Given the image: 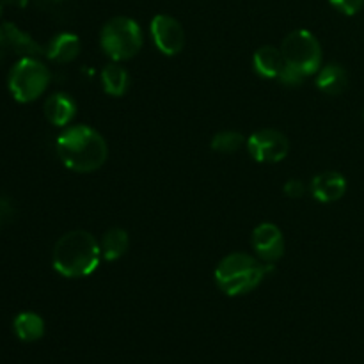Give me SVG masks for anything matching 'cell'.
<instances>
[{
	"instance_id": "8",
	"label": "cell",
	"mask_w": 364,
	"mask_h": 364,
	"mask_svg": "<svg viewBox=\"0 0 364 364\" xmlns=\"http://www.w3.org/2000/svg\"><path fill=\"white\" fill-rule=\"evenodd\" d=\"M151 39L160 53L174 57L185 48V28L171 14H156L149 23Z\"/></svg>"
},
{
	"instance_id": "19",
	"label": "cell",
	"mask_w": 364,
	"mask_h": 364,
	"mask_svg": "<svg viewBox=\"0 0 364 364\" xmlns=\"http://www.w3.org/2000/svg\"><path fill=\"white\" fill-rule=\"evenodd\" d=\"M329 2L334 9H338L340 13H343V14H347V16L358 14L364 6V0H329Z\"/></svg>"
},
{
	"instance_id": "6",
	"label": "cell",
	"mask_w": 364,
	"mask_h": 364,
	"mask_svg": "<svg viewBox=\"0 0 364 364\" xmlns=\"http://www.w3.org/2000/svg\"><path fill=\"white\" fill-rule=\"evenodd\" d=\"M50 70L34 55L21 57L11 68L7 87L18 103L36 102L50 85Z\"/></svg>"
},
{
	"instance_id": "16",
	"label": "cell",
	"mask_w": 364,
	"mask_h": 364,
	"mask_svg": "<svg viewBox=\"0 0 364 364\" xmlns=\"http://www.w3.org/2000/svg\"><path fill=\"white\" fill-rule=\"evenodd\" d=\"M100 80H102L103 91L109 96H123L130 87V73L121 66V63H110L100 73Z\"/></svg>"
},
{
	"instance_id": "2",
	"label": "cell",
	"mask_w": 364,
	"mask_h": 364,
	"mask_svg": "<svg viewBox=\"0 0 364 364\" xmlns=\"http://www.w3.org/2000/svg\"><path fill=\"white\" fill-rule=\"evenodd\" d=\"M100 240L85 230L64 233L52 251V265L57 274L68 279H82L91 276L102 263Z\"/></svg>"
},
{
	"instance_id": "7",
	"label": "cell",
	"mask_w": 364,
	"mask_h": 364,
	"mask_svg": "<svg viewBox=\"0 0 364 364\" xmlns=\"http://www.w3.org/2000/svg\"><path fill=\"white\" fill-rule=\"evenodd\" d=\"M251 159L259 164H277L290 153V141L287 135L274 128H262L251 134L245 142Z\"/></svg>"
},
{
	"instance_id": "12",
	"label": "cell",
	"mask_w": 364,
	"mask_h": 364,
	"mask_svg": "<svg viewBox=\"0 0 364 364\" xmlns=\"http://www.w3.org/2000/svg\"><path fill=\"white\" fill-rule=\"evenodd\" d=\"M252 68L262 78L269 80H279L284 70V59L281 48L276 46H262L252 55Z\"/></svg>"
},
{
	"instance_id": "3",
	"label": "cell",
	"mask_w": 364,
	"mask_h": 364,
	"mask_svg": "<svg viewBox=\"0 0 364 364\" xmlns=\"http://www.w3.org/2000/svg\"><path fill=\"white\" fill-rule=\"evenodd\" d=\"M274 270L272 263H265L258 256L247 252H231L215 267V284L228 297H238L255 291Z\"/></svg>"
},
{
	"instance_id": "21",
	"label": "cell",
	"mask_w": 364,
	"mask_h": 364,
	"mask_svg": "<svg viewBox=\"0 0 364 364\" xmlns=\"http://www.w3.org/2000/svg\"><path fill=\"white\" fill-rule=\"evenodd\" d=\"M363 117H364V112H363Z\"/></svg>"
},
{
	"instance_id": "15",
	"label": "cell",
	"mask_w": 364,
	"mask_h": 364,
	"mask_svg": "<svg viewBox=\"0 0 364 364\" xmlns=\"http://www.w3.org/2000/svg\"><path fill=\"white\" fill-rule=\"evenodd\" d=\"M130 247V235L123 228H110L100 238L102 258L105 262H117L127 255Z\"/></svg>"
},
{
	"instance_id": "20",
	"label": "cell",
	"mask_w": 364,
	"mask_h": 364,
	"mask_svg": "<svg viewBox=\"0 0 364 364\" xmlns=\"http://www.w3.org/2000/svg\"><path fill=\"white\" fill-rule=\"evenodd\" d=\"M283 191H284V194L288 196V198L299 199V198H302V196L306 194V185H304V181H302V180L291 178V180H288L287 183H284Z\"/></svg>"
},
{
	"instance_id": "1",
	"label": "cell",
	"mask_w": 364,
	"mask_h": 364,
	"mask_svg": "<svg viewBox=\"0 0 364 364\" xmlns=\"http://www.w3.org/2000/svg\"><path fill=\"white\" fill-rule=\"evenodd\" d=\"M55 151L66 169L73 173H95L109 159L105 137L89 124H70L59 134Z\"/></svg>"
},
{
	"instance_id": "10",
	"label": "cell",
	"mask_w": 364,
	"mask_h": 364,
	"mask_svg": "<svg viewBox=\"0 0 364 364\" xmlns=\"http://www.w3.org/2000/svg\"><path fill=\"white\" fill-rule=\"evenodd\" d=\"M311 194L320 203L340 201L347 192V178L338 171H322L311 180Z\"/></svg>"
},
{
	"instance_id": "18",
	"label": "cell",
	"mask_w": 364,
	"mask_h": 364,
	"mask_svg": "<svg viewBox=\"0 0 364 364\" xmlns=\"http://www.w3.org/2000/svg\"><path fill=\"white\" fill-rule=\"evenodd\" d=\"M245 142H247V139H245L240 132L223 130L219 132V134L213 135L210 146H212L213 151L220 153V155H233V153H237Z\"/></svg>"
},
{
	"instance_id": "17",
	"label": "cell",
	"mask_w": 364,
	"mask_h": 364,
	"mask_svg": "<svg viewBox=\"0 0 364 364\" xmlns=\"http://www.w3.org/2000/svg\"><path fill=\"white\" fill-rule=\"evenodd\" d=\"M13 331L21 341H38L45 334V320L32 311H23L13 320Z\"/></svg>"
},
{
	"instance_id": "11",
	"label": "cell",
	"mask_w": 364,
	"mask_h": 364,
	"mask_svg": "<svg viewBox=\"0 0 364 364\" xmlns=\"http://www.w3.org/2000/svg\"><path fill=\"white\" fill-rule=\"evenodd\" d=\"M45 117L57 128H66L73 123L77 116V103L66 92H53L46 98L45 105Z\"/></svg>"
},
{
	"instance_id": "4",
	"label": "cell",
	"mask_w": 364,
	"mask_h": 364,
	"mask_svg": "<svg viewBox=\"0 0 364 364\" xmlns=\"http://www.w3.org/2000/svg\"><path fill=\"white\" fill-rule=\"evenodd\" d=\"M279 48L284 59V70L279 82L284 85H301L306 78L318 73L323 66L322 45L318 38L306 28L291 31L283 39Z\"/></svg>"
},
{
	"instance_id": "13",
	"label": "cell",
	"mask_w": 364,
	"mask_h": 364,
	"mask_svg": "<svg viewBox=\"0 0 364 364\" xmlns=\"http://www.w3.org/2000/svg\"><path fill=\"white\" fill-rule=\"evenodd\" d=\"M80 38L73 32H60L46 46V57L57 64H68L75 60L80 53Z\"/></svg>"
},
{
	"instance_id": "9",
	"label": "cell",
	"mask_w": 364,
	"mask_h": 364,
	"mask_svg": "<svg viewBox=\"0 0 364 364\" xmlns=\"http://www.w3.org/2000/svg\"><path fill=\"white\" fill-rule=\"evenodd\" d=\"M256 256L265 263H276L284 256V235L274 223H262L255 228L251 237Z\"/></svg>"
},
{
	"instance_id": "5",
	"label": "cell",
	"mask_w": 364,
	"mask_h": 364,
	"mask_svg": "<svg viewBox=\"0 0 364 364\" xmlns=\"http://www.w3.org/2000/svg\"><path fill=\"white\" fill-rule=\"evenodd\" d=\"M144 36L142 28L134 18L114 16L105 21L100 31V46L103 53L114 63L130 60L141 52Z\"/></svg>"
},
{
	"instance_id": "14",
	"label": "cell",
	"mask_w": 364,
	"mask_h": 364,
	"mask_svg": "<svg viewBox=\"0 0 364 364\" xmlns=\"http://www.w3.org/2000/svg\"><path fill=\"white\" fill-rule=\"evenodd\" d=\"M348 85V73L340 64H326L316 73V87L329 96H340Z\"/></svg>"
}]
</instances>
